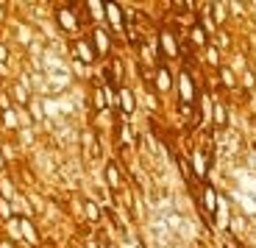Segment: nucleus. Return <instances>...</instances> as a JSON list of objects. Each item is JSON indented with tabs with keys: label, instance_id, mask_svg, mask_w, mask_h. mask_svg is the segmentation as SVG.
<instances>
[{
	"label": "nucleus",
	"instance_id": "obj_6",
	"mask_svg": "<svg viewBox=\"0 0 256 248\" xmlns=\"http://www.w3.org/2000/svg\"><path fill=\"white\" fill-rule=\"evenodd\" d=\"M176 89V78L173 73H170V67H167L164 62H159L154 67V92H159V95H167V92H173Z\"/></svg>",
	"mask_w": 256,
	"mask_h": 248
},
{
	"label": "nucleus",
	"instance_id": "obj_8",
	"mask_svg": "<svg viewBox=\"0 0 256 248\" xmlns=\"http://www.w3.org/2000/svg\"><path fill=\"white\" fill-rule=\"evenodd\" d=\"M103 178H106V187H109L112 195H117V192L126 190V181H122V170H120V165H117L114 159L106 162V167H103Z\"/></svg>",
	"mask_w": 256,
	"mask_h": 248
},
{
	"label": "nucleus",
	"instance_id": "obj_17",
	"mask_svg": "<svg viewBox=\"0 0 256 248\" xmlns=\"http://www.w3.org/2000/svg\"><path fill=\"white\" fill-rule=\"evenodd\" d=\"M92 101H95V109H98V112H109V103H106V89H103V84H98V87L92 89Z\"/></svg>",
	"mask_w": 256,
	"mask_h": 248
},
{
	"label": "nucleus",
	"instance_id": "obj_16",
	"mask_svg": "<svg viewBox=\"0 0 256 248\" xmlns=\"http://www.w3.org/2000/svg\"><path fill=\"white\" fill-rule=\"evenodd\" d=\"M212 123H214V128L228 126V109H226L223 103H214V109H212Z\"/></svg>",
	"mask_w": 256,
	"mask_h": 248
},
{
	"label": "nucleus",
	"instance_id": "obj_20",
	"mask_svg": "<svg viewBox=\"0 0 256 248\" xmlns=\"http://www.w3.org/2000/svg\"><path fill=\"white\" fill-rule=\"evenodd\" d=\"M204 53H206V62H209L212 67H220V64H223V62H220V53H218V48H214V45H209Z\"/></svg>",
	"mask_w": 256,
	"mask_h": 248
},
{
	"label": "nucleus",
	"instance_id": "obj_13",
	"mask_svg": "<svg viewBox=\"0 0 256 248\" xmlns=\"http://www.w3.org/2000/svg\"><path fill=\"white\" fill-rule=\"evenodd\" d=\"M17 229H20V237H22L26 242H31V245L39 242V234H36V229H34L31 217H17Z\"/></svg>",
	"mask_w": 256,
	"mask_h": 248
},
{
	"label": "nucleus",
	"instance_id": "obj_11",
	"mask_svg": "<svg viewBox=\"0 0 256 248\" xmlns=\"http://www.w3.org/2000/svg\"><path fill=\"white\" fill-rule=\"evenodd\" d=\"M190 167H192V173H195V181H200V184H204V181H206V170H209V156H206L200 148H198V151H192Z\"/></svg>",
	"mask_w": 256,
	"mask_h": 248
},
{
	"label": "nucleus",
	"instance_id": "obj_4",
	"mask_svg": "<svg viewBox=\"0 0 256 248\" xmlns=\"http://www.w3.org/2000/svg\"><path fill=\"white\" fill-rule=\"evenodd\" d=\"M156 45H159V59L164 64H167V59H178L181 56V45H178V39H176V34L170 31V28H159Z\"/></svg>",
	"mask_w": 256,
	"mask_h": 248
},
{
	"label": "nucleus",
	"instance_id": "obj_22",
	"mask_svg": "<svg viewBox=\"0 0 256 248\" xmlns=\"http://www.w3.org/2000/svg\"><path fill=\"white\" fill-rule=\"evenodd\" d=\"M242 87H245V89H254V87H256V76H254L250 70L242 73Z\"/></svg>",
	"mask_w": 256,
	"mask_h": 248
},
{
	"label": "nucleus",
	"instance_id": "obj_21",
	"mask_svg": "<svg viewBox=\"0 0 256 248\" xmlns=\"http://www.w3.org/2000/svg\"><path fill=\"white\" fill-rule=\"evenodd\" d=\"M12 109H14L12 95H8L6 89H0V115H3V112H12Z\"/></svg>",
	"mask_w": 256,
	"mask_h": 248
},
{
	"label": "nucleus",
	"instance_id": "obj_27",
	"mask_svg": "<svg viewBox=\"0 0 256 248\" xmlns=\"http://www.w3.org/2000/svg\"><path fill=\"white\" fill-rule=\"evenodd\" d=\"M103 248H114V245H103Z\"/></svg>",
	"mask_w": 256,
	"mask_h": 248
},
{
	"label": "nucleus",
	"instance_id": "obj_1",
	"mask_svg": "<svg viewBox=\"0 0 256 248\" xmlns=\"http://www.w3.org/2000/svg\"><path fill=\"white\" fill-rule=\"evenodd\" d=\"M176 89H178V103H186V106H195L198 103V89H195V78L192 73L186 70H178L176 76Z\"/></svg>",
	"mask_w": 256,
	"mask_h": 248
},
{
	"label": "nucleus",
	"instance_id": "obj_10",
	"mask_svg": "<svg viewBox=\"0 0 256 248\" xmlns=\"http://www.w3.org/2000/svg\"><path fill=\"white\" fill-rule=\"evenodd\" d=\"M186 42H190L192 48H198V51H206L212 45V37L206 34V28L200 26L198 20H195V23H190V39H186Z\"/></svg>",
	"mask_w": 256,
	"mask_h": 248
},
{
	"label": "nucleus",
	"instance_id": "obj_18",
	"mask_svg": "<svg viewBox=\"0 0 256 248\" xmlns=\"http://www.w3.org/2000/svg\"><path fill=\"white\" fill-rule=\"evenodd\" d=\"M218 73H220V81L226 84V89H237V78H234V73H231L228 64H220Z\"/></svg>",
	"mask_w": 256,
	"mask_h": 248
},
{
	"label": "nucleus",
	"instance_id": "obj_7",
	"mask_svg": "<svg viewBox=\"0 0 256 248\" xmlns=\"http://www.w3.org/2000/svg\"><path fill=\"white\" fill-rule=\"evenodd\" d=\"M72 59H76L78 64H95L98 62V56H95V51H92V45H90V39L86 37H76L72 39Z\"/></svg>",
	"mask_w": 256,
	"mask_h": 248
},
{
	"label": "nucleus",
	"instance_id": "obj_25",
	"mask_svg": "<svg viewBox=\"0 0 256 248\" xmlns=\"http://www.w3.org/2000/svg\"><path fill=\"white\" fill-rule=\"evenodd\" d=\"M0 170H6V153H3V148H0Z\"/></svg>",
	"mask_w": 256,
	"mask_h": 248
},
{
	"label": "nucleus",
	"instance_id": "obj_5",
	"mask_svg": "<svg viewBox=\"0 0 256 248\" xmlns=\"http://www.w3.org/2000/svg\"><path fill=\"white\" fill-rule=\"evenodd\" d=\"M86 39H90L92 51H95L98 59H106L112 53V34L106 31V26H95L90 28V34H86Z\"/></svg>",
	"mask_w": 256,
	"mask_h": 248
},
{
	"label": "nucleus",
	"instance_id": "obj_19",
	"mask_svg": "<svg viewBox=\"0 0 256 248\" xmlns=\"http://www.w3.org/2000/svg\"><path fill=\"white\" fill-rule=\"evenodd\" d=\"M28 109H31V120H34V123H42V120H45V112H42V101H39V98H31Z\"/></svg>",
	"mask_w": 256,
	"mask_h": 248
},
{
	"label": "nucleus",
	"instance_id": "obj_9",
	"mask_svg": "<svg viewBox=\"0 0 256 248\" xmlns=\"http://www.w3.org/2000/svg\"><path fill=\"white\" fill-rule=\"evenodd\" d=\"M117 101H120V115L126 117V120H131L134 112H136V98H134V92H131V87L120 84V89H117Z\"/></svg>",
	"mask_w": 256,
	"mask_h": 248
},
{
	"label": "nucleus",
	"instance_id": "obj_2",
	"mask_svg": "<svg viewBox=\"0 0 256 248\" xmlns=\"http://www.w3.org/2000/svg\"><path fill=\"white\" fill-rule=\"evenodd\" d=\"M103 14H106V31L109 34H126L128 26V17H126V9L120 3H103Z\"/></svg>",
	"mask_w": 256,
	"mask_h": 248
},
{
	"label": "nucleus",
	"instance_id": "obj_15",
	"mask_svg": "<svg viewBox=\"0 0 256 248\" xmlns=\"http://www.w3.org/2000/svg\"><path fill=\"white\" fill-rule=\"evenodd\" d=\"M84 215H86L90 223H95V226L103 220V209L98 206V201H92V198H84Z\"/></svg>",
	"mask_w": 256,
	"mask_h": 248
},
{
	"label": "nucleus",
	"instance_id": "obj_12",
	"mask_svg": "<svg viewBox=\"0 0 256 248\" xmlns=\"http://www.w3.org/2000/svg\"><path fill=\"white\" fill-rule=\"evenodd\" d=\"M8 95H12V101L17 103V106H22V109H28V103H31V89H28V84L26 81H14L12 87L6 89Z\"/></svg>",
	"mask_w": 256,
	"mask_h": 248
},
{
	"label": "nucleus",
	"instance_id": "obj_23",
	"mask_svg": "<svg viewBox=\"0 0 256 248\" xmlns=\"http://www.w3.org/2000/svg\"><path fill=\"white\" fill-rule=\"evenodd\" d=\"M6 62H8V48L0 42V67H6Z\"/></svg>",
	"mask_w": 256,
	"mask_h": 248
},
{
	"label": "nucleus",
	"instance_id": "obj_3",
	"mask_svg": "<svg viewBox=\"0 0 256 248\" xmlns=\"http://www.w3.org/2000/svg\"><path fill=\"white\" fill-rule=\"evenodd\" d=\"M53 17H56L58 28H62L67 37H76V34L81 31V23H78V14H76V9H72V3H67V6H56L53 9Z\"/></svg>",
	"mask_w": 256,
	"mask_h": 248
},
{
	"label": "nucleus",
	"instance_id": "obj_24",
	"mask_svg": "<svg viewBox=\"0 0 256 248\" xmlns=\"http://www.w3.org/2000/svg\"><path fill=\"white\" fill-rule=\"evenodd\" d=\"M0 248H14V240H8V237H0Z\"/></svg>",
	"mask_w": 256,
	"mask_h": 248
},
{
	"label": "nucleus",
	"instance_id": "obj_26",
	"mask_svg": "<svg viewBox=\"0 0 256 248\" xmlns=\"http://www.w3.org/2000/svg\"><path fill=\"white\" fill-rule=\"evenodd\" d=\"M3 23H6V9L0 6V26H3Z\"/></svg>",
	"mask_w": 256,
	"mask_h": 248
},
{
	"label": "nucleus",
	"instance_id": "obj_14",
	"mask_svg": "<svg viewBox=\"0 0 256 248\" xmlns=\"http://www.w3.org/2000/svg\"><path fill=\"white\" fill-rule=\"evenodd\" d=\"M209 14H212V23L218 26V31L228 23V6L226 3H209Z\"/></svg>",
	"mask_w": 256,
	"mask_h": 248
}]
</instances>
